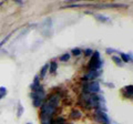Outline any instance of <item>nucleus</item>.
Masks as SVG:
<instances>
[{
  "label": "nucleus",
  "instance_id": "7ed1b4c3",
  "mask_svg": "<svg viewBox=\"0 0 133 124\" xmlns=\"http://www.w3.org/2000/svg\"><path fill=\"white\" fill-rule=\"evenodd\" d=\"M95 116H97V120L102 123H107L109 124L110 122V119L108 118V115L105 112H102L101 110H97V112H95Z\"/></svg>",
  "mask_w": 133,
  "mask_h": 124
},
{
  "label": "nucleus",
  "instance_id": "0eeeda50",
  "mask_svg": "<svg viewBox=\"0 0 133 124\" xmlns=\"http://www.w3.org/2000/svg\"><path fill=\"white\" fill-rule=\"evenodd\" d=\"M48 103L50 105H52V106H55L56 109H57V106L58 104H59V95L58 94H53V95H51L49 98V101Z\"/></svg>",
  "mask_w": 133,
  "mask_h": 124
},
{
  "label": "nucleus",
  "instance_id": "aec40b11",
  "mask_svg": "<svg viewBox=\"0 0 133 124\" xmlns=\"http://www.w3.org/2000/svg\"><path fill=\"white\" fill-rule=\"evenodd\" d=\"M72 54L76 56V57L80 56V54H81V50H80L79 48H74V49H72Z\"/></svg>",
  "mask_w": 133,
  "mask_h": 124
},
{
  "label": "nucleus",
  "instance_id": "bb28decb",
  "mask_svg": "<svg viewBox=\"0 0 133 124\" xmlns=\"http://www.w3.org/2000/svg\"><path fill=\"white\" fill-rule=\"evenodd\" d=\"M26 124H32V123H30V122H28V123H26Z\"/></svg>",
  "mask_w": 133,
  "mask_h": 124
},
{
  "label": "nucleus",
  "instance_id": "dca6fc26",
  "mask_svg": "<svg viewBox=\"0 0 133 124\" xmlns=\"http://www.w3.org/2000/svg\"><path fill=\"white\" fill-rule=\"evenodd\" d=\"M22 113H23V106H22L21 103H18V111H17V116L20 118V116L22 115Z\"/></svg>",
  "mask_w": 133,
  "mask_h": 124
},
{
  "label": "nucleus",
  "instance_id": "6e6552de",
  "mask_svg": "<svg viewBox=\"0 0 133 124\" xmlns=\"http://www.w3.org/2000/svg\"><path fill=\"white\" fill-rule=\"evenodd\" d=\"M40 119H41V124H52L51 116H48L45 114L40 113Z\"/></svg>",
  "mask_w": 133,
  "mask_h": 124
},
{
  "label": "nucleus",
  "instance_id": "1a4fd4ad",
  "mask_svg": "<svg viewBox=\"0 0 133 124\" xmlns=\"http://www.w3.org/2000/svg\"><path fill=\"white\" fill-rule=\"evenodd\" d=\"M39 86H40V84H39V77H38V75H36V77H35V80H33V83L30 85V88H31V90H32V92H35V91L38 90Z\"/></svg>",
  "mask_w": 133,
  "mask_h": 124
},
{
  "label": "nucleus",
  "instance_id": "a211bd4d",
  "mask_svg": "<svg viewBox=\"0 0 133 124\" xmlns=\"http://www.w3.org/2000/svg\"><path fill=\"white\" fill-rule=\"evenodd\" d=\"M70 59V53H64V54H62L61 57H60V61H63V62H65V61H68Z\"/></svg>",
  "mask_w": 133,
  "mask_h": 124
},
{
  "label": "nucleus",
  "instance_id": "423d86ee",
  "mask_svg": "<svg viewBox=\"0 0 133 124\" xmlns=\"http://www.w3.org/2000/svg\"><path fill=\"white\" fill-rule=\"evenodd\" d=\"M100 75V72L99 71H95V70H90L88 74H85L83 80H94L95 78H98Z\"/></svg>",
  "mask_w": 133,
  "mask_h": 124
},
{
  "label": "nucleus",
  "instance_id": "4be33fe9",
  "mask_svg": "<svg viewBox=\"0 0 133 124\" xmlns=\"http://www.w3.org/2000/svg\"><path fill=\"white\" fill-rule=\"evenodd\" d=\"M0 94L3 95V97L7 94V89L5 88V86H0Z\"/></svg>",
  "mask_w": 133,
  "mask_h": 124
},
{
  "label": "nucleus",
  "instance_id": "f8f14e48",
  "mask_svg": "<svg viewBox=\"0 0 133 124\" xmlns=\"http://www.w3.org/2000/svg\"><path fill=\"white\" fill-rule=\"evenodd\" d=\"M112 60L115 62V64H116V65H119V67H123V62H122L121 59H120V57L113 56V57H112Z\"/></svg>",
  "mask_w": 133,
  "mask_h": 124
},
{
  "label": "nucleus",
  "instance_id": "ddd939ff",
  "mask_svg": "<svg viewBox=\"0 0 133 124\" xmlns=\"http://www.w3.org/2000/svg\"><path fill=\"white\" fill-rule=\"evenodd\" d=\"M70 116L72 119H80L81 118V113L79 112L78 110H73L71 113H70Z\"/></svg>",
  "mask_w": 133,
  "mask_h": 124
},
{
  "label": "nucleus",
  "instance_id": "f257e3e1",
  "mask_svg": "<svg viewBox=\"0 0 133 124\" xmlns=\"http://www.w3.org/2000/svg\"><path fill=\"white\" fill-rule=\"evenodd\" d=\"M103 64V60L100 59V53L99 51H94L92 53V58L90 60V63H89V69L90 70H95L97 71L98 69H100Z\"/></svg>",
  "mask_w": 133,
  "mask_h": 124
},
{
  "label": "nucleus",
  "instance_id": "412c9836",
  "mask_svg": "<svg viewBox=\"0 0 133 124\" xmlns=\"http://www.w3.org/2000/svg\"><path fill=\"white\" fill-rule=\"evenodd\" d=\"M105 52L108 53V54H112V53H115L116 50H115V49H112V48H107L105 49Z\"/></svg>",
  "mask_w": 133,
  "mask_h": 124
},
{
  "label": "nucleus",
  "instance_id": "39448f33",
  "mask_svg": "<svg viewBox=\"0 0 133 124\" xmlns=\"http://www.w3.org/2000/svg\"><path fill=\"white\" fill-rule=\"evenodd\" d=\"M88 90H89V92L91 93H97L100 91V84H99V82L98 81H92V82H90V83L88 84Z\"/></svg>",
  "mask_w": 133,
  "mask_h": 124
},
{
  "label": "nucleus",
  "instance_id": "393cba45",
  "mask_svg": "<svg viewBox=\"0 0 133 124\" xmlns=\"http://www.w3.org/2000/svg\"><path fill=\"white\" fill-rule=\"evenodd\" d=\"M108 86H109V88H114V84L113 83H105Z\"/></svg>",
  "mask_w": 133,
  "mask_h": 124
},
{
  "label": "nucleus",
  "instance_id": "2eb2a0df",
  "mask_svg": "<svg viewBox=\"0 0 133 124\" xmlns=\"http://www.w3.org/2000/svg\"><path fill=\"white\" fill-rule=\"evenodd\" d=\"M57 68H58V63L57 62H51V64H50V69L49 71L51 73H55L57 71Z\"/></svg>",
  "mask_w": 133,
  "mask_h": 124
},
{
  "label": "nucleus",
  "instance_id": "9d476101",
  "mask_svg": "<svg viewBox=\"0 0 133 124\" xmlns=\"http://www.w3.org/2000/svg\"><path fill=\"white\" fill-rule=\"evenodd\" d=\"M120 59L122 60V62H129V61H132V56L131 53L130 54H127V53H123V52H120Z\"/></svg>",
  "mask_w": 133,
  "mask_h": 124
},
{
  "label": "nucleus",
  "instance_id": "b1692460",
  "mask_svg": "<svg viewBox=\"0 0 133 124\" xmlns=\"http://www.w3.org/2000/svg\"><path fill=\"white\" fill-rule=\"evenodd\" d=\"M10 36H11V33H10L9 36H7V37H6V38H5V39H3V40L1 41V42H0V48H1V47H2V45H3V44H5V43L7 42V41H8V40H9V38H10Z\"/></svg>",
  "mask_w": 133,
  "mask_h": 124
},
{
  "label": "nucleus",
  "instance_id": "6ab92c4d",
  "mask_svg": "<svg viewBox=\"0 0 133 124\" xmlns=\"http://www.w3.org/2000/svg\"><path fill=\"white\" fill-rule=\"evenodd\" d=\"M52 124H65V121L62 118H58L55 122H52Z\"/></svg>",
  "mask_w": 133,
  "mask_h": 124
},
{
  "label": "nucleus",
  "instance_id": "f3484780",
  "mask_svg": "<svg viewBox=\"0 0 133 124\" xmlns=\"http://www.w3.org/2000/svg\"><path fill=\"white\" fill-rule=\"evenodd\" d=\"M132 90H133V86L132 85H128V86L124 88V91L129 93V97H130V98H132V92H133Z\"/></svg>",
  "mask_w": 133,
  "mask_h": 124
},
{
  "label": "nucleus",
  "instance_id": "f03ea898",
  "mask_svg": "<svg viewBox=\"0 0 133 124\" xmlns=\"http://www.w3.org/2000/svg\"><path fill=\"white\" fill-rule=\"evenodd\" d=\"M51 24H52V21H51V19H50V18L45 19L44 21L40 24L41 33H42L43 36H45V37H48V36H49V30L51 29Z\"/></svg>",
  "mask_w": 133,
  "mask_h": 124
},
{
  "label": "nucleus",
  "instance_id": "9b49d317",
  "mask_svg": "<svg viewBox=\"0 0 133 124\" xmlns=\"http://www.w3.org/2000/svg\"><path fill=\"white\" fill-rule=\"evenodd\" d=\"M94 17L97 18L99 21H101V22H110V18L105 17V16H103V15H99V13H97V15H94Z\"/></svg>",
  "mask_w": 133,
  "mask_h": 124
},
{
  "label": "nucleus",
  "instance_id": "cd10ccee",
  "mask_svg": "<svg viewBox=\"0 0 133 124\" xmlns=\"http://www.w3.org/2000/svg\"><path fill=\"white\" fill-rule=\"evenodd\" d=\"M102 124H107V123H102Z\"/></svg>",
  "mask_w": 133,
  "mask_h": 124
},
{
  "label": "nucleus",
  "instance_id": "4468645a",
  "mask_svg": "<svg viewBox=\"0 0 133 124\" xmlns=\"http://www.w3.org/2000/svg\"><path fill=\"white\" fill-rule=\"evenodd\" d=\"M48 69H49V64H45V65H43L42 69H41V71H40V78H44L45 73L48 72Z\"/></svg>",
  "mask_w": 133,
  "mask_h": 124
},
{
  "label": "nucleus",
  "instance_id": "20e7f679",
  "mask_svg": "<svg viewBox=\"0 0 133 124\" xmlns=\"http://www.w3.org/2000/svg\"><path fill=\"white\" fill-rule=\"evenodd\" d=\"M30 97H31L32 101H33V106H36V107H40L41 105H42L43 99H42V98H40V97H39L36 92H32Z\"/></svg>",
  "mask_w": 133,
  "mask_h": 124
},
{
  "label": "nucleus",
  "instance_id": "a878e982",
  "mask_svg": "<svg viewBox=\"0 0 133 124\" xmlns=\"http://www.w3.org/2000/svg\"><path fill=\"white\" fill-rule=\"evenodd\" d=\"M1 98H3V95H1V94H0V100H1Z\"/></svg>",
  "mask_w": 133,
  "mask_h": 124
},
{
  "label": "nucleus",
  "instance_id": "5701e85b",
  "mask_svg": "<svg viewBox=\"0 0 133 124\" xmlns=\"http://www.w3.org/2000/svg\"><path fill=\"white\" fill-rule=\"evenodd\" d=\"M92 53H93V51L91 50V49H85L84 50V56H87V57L92 56Z\"/></svg>",
  "mask_w": 133,
  "mask_h": 124
}]
</instances>
